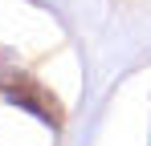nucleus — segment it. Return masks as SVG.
<instances>
[{
    "label": "nucleus",
    "mask_w": 151,
    "mask_h": 146,
    "mask_svg": "<svg viewBox=\"0 0 151 146\" xmlns=\"http://www.w3.org/2000/svg\"><path fill=\"white\" fill-rule=\"evenodd\" d=\"M0 89H4V97L8 101H17L21 110H29L33 118L49 122V126H57L61 122V110H57V101H53L33 77H25V73H4L0 77Z\"/></svg>",
    "instance_id": "1"
}]
</instances>
